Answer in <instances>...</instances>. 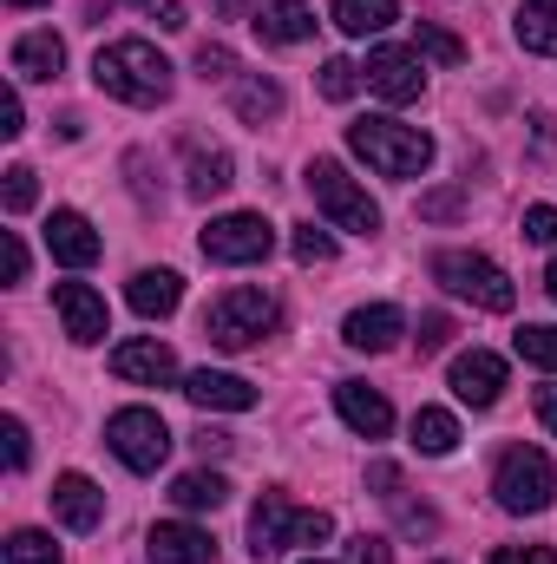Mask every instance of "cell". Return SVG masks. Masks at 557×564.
Listing matches in <instances>:
<instances>
[{"mask_svg":"<svg viewBox=\"0 0 557 564\" xmlns=\"http://www.w3.org/2000/svg\"><path fill=\"white\" fill-rule=\"evenodd\" d=\"M354 86H361V66H354V59H328V66H321V99L341 106V99H354Z\"/></svg>","mask_w":557,"mask_h":564,"instance_id":"obj_32","label":"cell"},{"mask_svg":"<svg viewBox=\"0 0 557 564\" xmlns=\"http://www.w3.org/2000/svg\"><path fill=\"white\" fill-rule=\"evenodd\" d=\"M459 210H466V191H433V197H419V217H439V224H446V217H459Z\"/></svg>","mask_w":557,"mask_h":564,"instance_id":"obj_37","label":"cell"},{"mask_svg":"<svg viewBox=\"0 0 557 564\" xmlns=\"http://www.w3.org/2000/svg\"><path fill=\"white\" fill-rule=\"evenodd\" d=\"M414 446L419 453H433V459L452 453V446H459V421H452L446 408H419L414 414Z\"/></svg>","mask_w":557,"mask_h":564,"instance_id":"obj_26","label":"cell"},{"mask_svg":"<svg viewBox=\"0 0 557 564\" xmlns=\"http://www.w3.org/2000/svg\"><path fill=\"white\" fill-rule=\"evenodd\" d=\"M106 446H112L132 473H157L164 453H171V426L157 421L151 408H119V414L106 421Z\"/></svg>","mask_w":557,"mask_h":564,"instance_id":"obj_9","label":"cell"},{"mask_svg":"<svg viewBox=\"0 0 557 564\" xmlns=\"http://www.w3.org/2000/svg\"><path fill=\"white\" fill-rule=\"evenodd\" d=\"M492 492H499L505 512H545L551 492H557L551 459H545L538 446H512V453L499 459V473H492Z\"/></svg>","mask_w":557,"mask_h":564,"instance_id":"obj_7","label":"cell"},{"mask_svg":"<svg viewBox=\"0 0 557 564\" xmlns=\"http://www.w3.org/2000/svg\"><path fill=\"white\" fill-rule=\"evenodd\" d=\"M295 263H308V270H315V263H335V237L315 230V224H302V230H295Z\"/></svg>","mask_w":557,"mask_h":564,"instance_id":"obj_34","label":"cell"},{"mask_svg":"<svg viewBox=\"0 0 557 564\" xmlns=\"http://www.w3.org/2000/svg\"><path fill=\"white\" fill-rule=\"evenodd\" d=\"M237 112H243L250 126L276 119V112H282V86H276V79H263V73H256V79H243V86H237Z\"/></svg>","mask_w":557,"mask_h":564,"instance_id":"obj_29","label":"cell"},{"mask_svg":"<svg viewBox=\"0 0 557 564\" xmlns=\"http://www.w3.org/2000/svg\"><path fill=\"white\" fill-rule=\"evenodd\" d=\"M53 519H59L66 532H92V525L106 519V492H99L86 473H59V479H53Z\"/></svg>","mask_w":557,"mask_h":564,"instance_id":"obj_15","label":"cell"},{"mask_svg":"<svg viewBox=\"0 0 557 564\" xmlns=\"http://www.w3.org/2000/svg\"><path fill=\"white\" fill-rule=\"evenodd\" d=\"M171 499H177L184 512H217V506L230 499V486H223V473H184V479L171 486Z\"/></svg>","mask_w":557,"mask_h":564,"instance_id":"obj_25","label":"cell"},{"mask_svg":"<svg viewBox=\"0 0 557 564\" xmlns=\"http://www.w3.org/2000/svg\"><path fill=\"white\" fill-rule=\"evenodd\" d=\"M335 408H341V421L354 426L361 440H381V433L394 426L387 394H381V388H368V381H335Z\"/></svg>","mask_w":557,"mask_h":564,"instance_id":"obj_19","label":"cell"},{"mask_svg":"<svg viewBox=\"0 0 557 564\" xmlns=\"http://www.w3.org/2000/svg\"><path fill=\"white\" fill-rule=\"evenodd\" d=\"M7 564H66V558H59V545L46 532H13L7 539Z\"/></svg>","mask_w":557,"mask_h":564,"instance_id":"obj_31","label":"cell"},{"mask_svg":"<svg viewBox=\"0 0 557 564\" xmlns=\"http://www.w3.org/2000/svg\"><path fill=\"white\" fill-rule=\"evenodd\" d=\"M419 355H433V348H446V341H452V322H446V315H419Z\"/></svg>","mask_w":557,"mask_h":564,"instance_id":"obj_39","label":"cell"},{"mask_svg":"<svg viewBox=\"0 0 557 564\" xmlns=\"http://www.w3.org/2000/svg\"><path fill=\"white\" fill-rule=\"evenodd\" d=\"M92 79H99V93H112L125 106H164L171 99V59L151 40H112V46H99Z\"/></svg>","mask_w":557,"mask_h":564,"instance_id":"obj_1","label":"cell"},{"mask_svg":"<svg viewBox=\"0 0 557 564\" xmlns=\"http://www.w3.org/2000/svg\"><path fill=\"white\" fill-rule=\"evenodd\" d=\"M348 558H354V564H387L394 552H387V539H374V532H361V539L348 545Z\"/></svg>","mask_w":557,"mask_h":564,"instance_id":"obj_43","label":"cell"},{"mask_svg":"<svg viewBox=\"0 0 557 564\" xmlns=\"http://www.w3.org/2000/svg\"><path fill=\"white\" fill-rule=\"evenodd\" d=\"M276 328V302L263 295V289H223L217 302H210V315H204V335L217 341V348H250V341H263Z\"/></svg>","mask_w":557,"mask_h":564,"instance_id":"obj_6","label":"cell"},{"mask_svg":"<svg viewBox=\"0 0 557 564\" xmlns=\"http://www.w3.org/2000/svg\"><path fill=\"white\" fill-rule=\"evenodd\" d=\"M59 66H66L59 33H20V40H13V73H20V79H53Z\"/></svg>","mask_w":557,"mask_h":564,"instance_id":"obj_22","label":"cell"},{"mask_svg":"<svg viewBox=\"0 0 557 564\" xmlns=\"http://www.w3.org/2000/svg\"><path fill=\"white\" fill-rule=\"evenodd\" d=\"M144 13H151V20H157V26H164V33H177V26H190V20H184V0H139Z\"/></svg>","mask_w":557,"mask_h":564,"instance_id":"obj_40","label":"cell"},{"mask_svg":"<svg viewBox=\"0 0 557 564\" xmlns=\"http://www.w3.org/2000/svg\"><path fill=\"white\" fill-rule=\"evenodd\" d=\"M0 197H7V217H26V210H33V197H40L33 171H26V164H13V171H7V191H0Z\"/></svg>","mask_w":557,"mask_h":564,"instance_id":"obj_33","label":"cell"},{"mask_svg":"<svg viewBox=\"0 0 557 564\" xmlns=\"http://www.w3.org/2000/svg\"><path fill=\"white\" fill-rule=\"evenodd\" d=\"M341 335H348V348H361V355H387V348L407 335V315H401L394 302H374V308H354V315L341 322Z\"/></svg>","mask_w":557,"mask_h":564,"instance_id":"obj_17","label":"cell"},{"mask_svg":"<svg viewBox=\"0 0 557 564\" xmlns=\"http://www.w3.org/2000/svg\"><path fill=\"white\" fill-rule=\"evenodd\" d=\"M452 394H459L466 408H492V401L505 394V361H499L492 348H466V355L452 361Z\"/></svg>","mask_w":557,"mask_h":564,"instance_id":"obj_12","label":"cell"},{"mask_svg":"<svg viewBox=\"0 0 557 564\" xmlns=\"http://www.w3.org/2000/svg\"><path fill=\"white\" fill-rule=\"evenodd\" d=\"M414 53L419 59H439V66H459V59H466V46H459L446 26H433V20H419L414 26Z\"/></svg>","mask_w":557,"mask_h":564,"instance_id":"obj_30","label":"cell"},{"mask_svg":"<svg viewBox=\"0 0 557 564\" xmlns=\"http://www.w3.org/2000/svg\"><path fill=\"white\" fill-rule=\"evenodd\" d=\"M525 237H532V243H557V210L551 204H532V210H525Z\"/></svg>","mask_w":557,"mask_h":564,"instance_id":"obj_36","label":"cell"},{"mask_svg":"<svg viewBox=\"0 0 557 564\" xmlns=\"http://www.w3.org/2000/svg\"><path fill=\"white\" fill-rule=\"evenodd\" d=\"M308 564H328V558H308Z\"/></svg>","mask_w":557,"mask_h":564,"instance_id":"obj_50","label":"cell"},{"mask_svg":"<svg viewBox=\"0 0 557 564\" xmlns=\"http://www.w3.org/2000/svg\"><path fill=\"white\" fill-rule=\"evenodd\" d=\"M512 33H518V46H525V53L557 59V0H525V7H518V20H512Z\"/></svg>","mask_w":557,"mask_h":564,"instance_id":"obj_24","label":"cell"},{"mask_svg":"<svg viewBox=\"0 0 557 564\" xmlns=\"http://www.w3.org/2000/svg\"><path fill=\"white\" fill-rule=\"evenodd\" d=\"M144 558L151 564H217V539L204 532V525H151V539H144Z\"/></svg>","mask_w":557,"mask_h":564,"instance_id":"obj_13","label":"cell"},{"mask_svg":"<svg viewBox=\"0 0 557 564\" xmlns=\"http://www.w3.org/2000/svg\"><path fill=\"white\" fill-rule=\"evenodd\" d=\"M0 250H7V282H26V243H20V230H0Z\"/></svg>","mask_w":557,"mask_h":564,"instance_id":"obj_41","label":"cell"},{"mask_svg":"<svg viewBox=\"0 0 557 564\" xmlns=\"http://www.w3.org/2000/svg\"><path fill=\"white\" fill-rule=\"evenodd\" d=\"M53 308H59V322H66V335L86 348V341H106L112 335V315H106V295L99 289H86V282H59L53 289Z\"/></svg>","mask_w":557,"mask_h":564,"instance_id":"obj_11","label":"cell"},{"mask_svg":"<svg viewBox=\"0 0 557 564\" xmlns=\"http://www.w3.org/2000/svg\"><path fill=\"white\" fill-rule=\"evenodd\" d=\"M545 289H551V302H557V263H551V270H545Z\"/></svg>","mask_w":557,"mask_h":564,"instance_id":"obj_48","label":"cell"},{"mask_svg":"<svg viewBox=\"0 0 557 564\" xmlns=\"http://www.w3.org/2000/svg\"><path fill=\"white\" fill-rule=\"evenodd\" d=\"M368 86L387 106H414L419 93H426V66H419L414 46H374L368 53Z\"/></svg>","mask_w":557,"mask_h":564,"instance_id":"obj_10","label":"cell"},{"mask_svg":"<svg viewBox=\"0 0 557 564\" xmlns=\"http://www.w3.org/2000/svg\"><path fill=\"white\" fill-rule=\"evenodd\" d=\"M335 539V519L328 512H295L282 492H263L256 512H250V552L256 558H282L288 545H321Z\"/></svg>","mask_w":557,"mask_h":564,"instance_id":"obj_3","label":"cell"},{"mask_svg":"<svg viewBox=\"0 0 557 564\" xmlns=\"http://www.w3.org/2000/svg\"><path fill=\"white\" fill-rule=\"evenodd\" d=\"M485 564H557L551 545H505V552H492Z\"/></svg>","mask_w":557,"mask_h":564,"instance_id":"obj_38","label":"cell"},{"mask_svg":"<svg viewBox=\"0 0 557 564\" xmlns=\"http://www.w3.org/2000/svg\"><path fill=\"white\" fill-rule=\"evenodd\" d=\"M512 348H518V361H532V368L557 375V328L551 322H525V328L512 335Z\"/></svg>","mask_w":557,"mask_h":564,"instance_id":"obj_28","label":"cell"},{"mask_svg":"<svg viewBox=\"0 0 557 564\" xmlns=\"http://www.w3.org/2000/svg\"><path fill=\"white\" fill-rule=\"evenodd\" d=\"M230 446H237V440H230V433H217V426H197V453H204V459H210V453H217V459H223V453H230Z\"/></svg>","mask_w":557,"mask_h":564,"instance_id":"obj_45","label":"cell"},{"mask_svg":"<svg viewBox=\"0 0 557 564\" xmlns=\"http://www.w3.org/2000/svg\"><path fill=\"white\" fill-rule=\"evenodd\" d=\"M0 433H7V466L26 473V453H33V446H26V421H7Z\"/></svg>","mask_w":557,"mask_h":564,"instance_id":"obj_42","label":"cell"},{"mask_svg":"<svg viewBox=\"0 0 557 564\" xmlns=\"http://www.w3.org/2000/svg\"><path fill=\"white\" fill-rule=\"evenodd\" d=\"M348 151L368 158V171H381V177H419L433 164V139L419 126H401V119H354Z\"/></svg>","mask_w":557,"mask_h":564,"instance_id":"obj_2","label":"cell"},{"mask_svg":"<svg viewBox=\"0 0 557 564\" xmlns=\"http://www.w3.org/2000/svg\"><path fill=\"white\" fill-rule=\"evenodd\" d=\"M433 282L452 289V295L472 302V308H492V315H505V308L518 302L512 276H505L492 257H472V250H439V257H433Z\"/></svg>","mask_w":557,"mask_h":564,"instance_id":"obj_5","label":"cell"},{"mask_svg":"<svg viewBox=\"0 0 557 564\" xmlns=\"http://www.w3.org/2000/svg\"><path fill=\"white\" fill-rule=\"evenodd\" d=\"M46 250H53V263H66V270H92V263H99V230H92L79 210H53V217H46Z\"/></svg>","mask_w":557,"mask_h":564,"instance_id":"obj_14","label":"cell"},{"mask_svg":"<svg viewBox=\"0 0 557 564\" xmlns=\"http://www.w3.org/2000/svg\"><path fill=\"white\" fill-rule=\"evenodd\" d=\"M230 184V151H190V197H223Z\"/></svg>","mask_w":557,"mask_h":564,"instance_id":"obj_27","label":"cell"},{"mask_svg":"<svg viewBox=\"0 0 557 564\" xmlns=\"http://www.w3.org/2000/svg\"><path fill=\"white\" fill-rule=\"evenodd\" d=\"M197 243H204L210 263L243 270V263H263V257L276 250V230H270V217H256V210H230V217H217Z\"/></svg>","mask_w":557,"mask_h":564,"instance_id":"obj_8","label":"cell"},{"mask_svg":"<svg viewBox=\"0 0 557 564\" xmlns=\"http://www.w3.org/2000/svg\"><path fill=\"white\" fill-rule=\"evenodd\" d=\"M538 421H545V433H557V381L538 388Z\"/></svg>","mask_w":557,"mask_h":564,"instance_id":"obj_47","label":"cell"},{"mask_svg":"<svg viewBox=\"0 0 557 564\" xmlns=\"http://www.w3.org/2000/svg\"><path fill=\"white\" fill-rule=\"evenodd\" d=\"M184 394H190L197 408H210V414H250V408H256V388H250L243 375H223V368H197V375L184 381Z\"/></svg>","mask_w":557,"mask_h":564,"instance_id":"obj_18","label":"cell"},{"mask_svg":"<svg viewBox=\"0 0 557 564\" xmlns=\"http://www.w3.org/2000/svg\"><path fill=\"white\" fill-rule=\"evenodd\" d=\"M7 7H46V0H7Z\"/></svg>","mask_w":557,"mask_h":564,"instance_id":"obj_49","label":"cell"},{"mask_svg":"<svg viewBox=\"0 0 557 564\" xmlns=\"http://www.w3.org/2000/svg\"><path fill=\"white\" fill-rule=\"evenodd\" d=\"M112 375L119 381H139V388H164L177 375V361H171V348L157 335H139V341H119L112 348Z\"/></svg>","mask_w":557,"mask_h":564,"instance_id":"obj_16","label":"cell"},{"mask_svg":"<svg viewBox=\"0 0 557 564\" xmlns=\"http://www.w3.org/2000/svg\"><path fill=\"white\" fill-rule=\"evenodd\" d=\"M270 46H302L308 33H315V7L308 0H270V7H256V20H250Z\"/></svg>","mask_w":557,"mask_h":564,"instance_id":"obj_20","label":"cell"},{"mask_svg":"<svg viewBox=\"0 0 557 564\" xmlns=\"http://www.w3.org/2000/svg\"><path fill=\"white\" fill-rule=\"evenodd\" d=\"M26 132V112H20V93H7L0 99V139H20Z\"/></svg>","mask_w":557,"mask_h":564,"instance_id":"obj_44","label":"cell"},{"mask_svg":"<svg viewBox=\"0 0 557 564\" xmlns=\"http://www.w3.org/2000/svg\"><path fill=\"white\" fill-rule=\"evenodd\" d=\"M125 302L139 308L144 322H164V315L184 302V276H177V270H139L132 289H125Z\"/></svg>","mask_w":557,"mask_h":564,"instance_id":"obj_21","label":"cell"},{"mask_svg":"<svg viewBox=\"0 0 557 564\" xmlns=\"http://www.w3.org/2000/svg\"><path fill=\"white\" fill-rule=\"evenodd\" d=\"M230 73H237L230 46H197V79H230Z\"/></svg>","mask_w":557,"mask_h":564,"instance_id":"obj_35","label":"cell"},{"mask_svg":"<svg viewBox=\"0 0 557 564\" xmlns=\"http://www.w3.org/2000/svg\"><path fill=\"white\" fill-rule=\"evenodd\" d=\"M401 20V0H335V26L348 40H368V33H387Z\"/></svg>","mask_w":557,"mask_h":564,"instance_id":"obj_23","label":"cell"},{"mask_svg":"<svg viewBox=\"0 0 557 564\" xmlns=\"http://www.w3.org/2000/svg\"><path fill=\"white\" fill-rule=\"evenodd\" d=\"M308 197H315V210H321L335 230H354V237H374V230H381V204H374L335 158H315V164H308Z\"/></svg>","mask_w":557,"mask_h":564,"instance_id":"obj_4","label":"cell"},{"mask_svg":"<svg viewBox=\"0 0 557 564\" xmlns=\"http://www.w3.org/2000/svg\"><path fill=\"white\" fill-rule=\"evenodd\" d=\"M368 486H374L381 499H394V492H401V473H394V466H368Z\"/></svg>","mask_w":557,"mask_h":564,"instance_id":"obj_46","label":"cell"}]
</instances>
